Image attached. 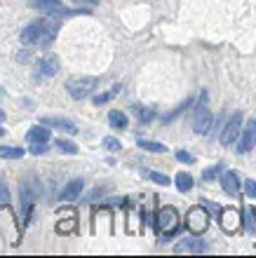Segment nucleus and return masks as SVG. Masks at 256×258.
I'll list each match as a JSON object with an SVG mask.
<instances>
[{"label": "nucleus", "instance_id": "nucleus-8", "mask_svg": "<svg viewBox=\"0 0 256 258\" xmlns=\"http://www.w3.org/2000/svg\"><path fill=\"white\" fill-rule=\"evenodd\" d=\"M35 197H38V185L35 181H24L21 183V211H24V225L28 223L31 218V209L35 204Z\"/></svg>", "mask_w": 256, "mask_h": 258}, {"label": "nucleus", "instance_id": "nucleus-2", "mask_svg": "<svg viewBox=\"0 0 256 258\" xmlns=\"http://www.w3.org/2000/svg\"><path fill=\"white\" fill-rule=\"evenodd\" d=\"M179 211L174 209V207H162L160 211H158V221H153V228L158 232H160V237L169 239L174 237L176 232H179Z\"/></svg>", "mask_w": 256, "mask_h": 258}, {"label": "nucleus", "instance_id": "nucleus-17", "mask_svg": "<svg viewBox=\"0 0 256 258\" xmlns=\"http://www.w3.org/2000/svg\"><path fill=\"white\" fill-rule=\"evenodd\" d=\"M26 139L31 143H47L49 141V127L47 124H40V127H31L28 129Z\"/></svg>", "mask_w": 256, "mask_h": 258}, {"label": "nucleus", "instance_id": "nucleus-26", "mask_svg": "<svg viewBox=\"0 0 256 258\" xmlns=\"http://www.w3.org/2000/svg\"><path fill=\"white\" fill-rule=\"evenodd\" d=\"M118 92H120V85H115L111 92H106V94H99V96H94V103L96 106H101V103H106V101H111L113 96H118Z\"/></svg>", "mask_w": 256, "mask_h": 258}, {"label": "nucleus", "instance_id": "nucleus-10", "mask_svg": "<svg viewBox=\"0 0 256 258\" xmlns=\"http://www.w3.org/2000/svg\"><path fill=\"white\" fill-rule=\"evenodd\" d=\"M240 223H242V216H240L237 209H223L221 214H219V225H221V230L228 232V235L240 230Z\"/></svg>", "mask_w": 256, "mask_h": 258}, {"label": "nucleus", "instance_id": "nucleus-12", "mask_svg": "<svg viewBox=\"0 0 256 258\" xmlns=\"http://www.w3.org/2000/svg\"><path fill=\"white\" fill-rule=\"evenodd\" d=\"M221 188L223 192H228L230 197H237L240 195V178H237L235 171H226L221 176Z\"/></svg>", "mask_w": 256, "mask_h": 258}, {"label": "nucleus", "instance_id": "nucleus-1", "mask_svg": "<svg viewBox=\"0 0 256 258\" xmlns=\"http://www.w3.org/2000/svg\"><path fill=\"white\" fill-rule=\"evenodd\" d=\"M0 237L12 246H17L21 239V225L14 218V211L10 209V204L0 207Z\"/></svg>", "mask_w": 256, "mask_h": 258}, {"label": "nucleus", "instance_id": "nucleus-7", "mask_svg": "<svg viewBox=\"0 0 256 258\" xmlns=\"http://www.w3.org/2000/svg\"><path fill=\"white\" fill-rule=\"evenodd\" d=\"M209 127H212V113L207 110V92H202L200 106L195 108V117H193V129L197 134H207Z\"/></svg>", "mask_w": 256, "mask_h": 258}, {"label": "nucleus", "instance_id": "nucleus-11", "mask_svg": "<svg viewBox=\"0 0 256 258\" xmlns=\"http://www.w3.org/2000/svg\"><path fill=\"white\" fill-rule=\"evenodd\" d=\"M254 146H256V120H249V124H247V127H244V132H242V139H240L237 153H240V155H244V153H249Z\"/></svg>", "mask_w": 256, "mask_h": 258}, {"label": "nucleus", "instance_id": "nucleus-15", "mask_svg": "<svg viewBox=\"0 0 256 258\" xmlns=\"http://www.w3.org/2000/svg\"><path fill=\"white\" fill-rule=\"evenodd\" d=\"M101 225H106L108 232H113V223H111V211H108V209L94 211V232H96V235H101V232H104Z\"/></svg>", "mask_w": 256, "mask_h": 258}, {"label": "nucleus", "instance_id": "nucleus-35", "mask_svg": "<svg viewBox=\"0 0 256 258\" xmlns=\"http://www.w3.org/2000/svg\"><path fill=\"white\" fill-rule=\"evenodd\" d=\"M75 3H87V5H96V0H75Z\"/></svg>", "mask_w": 256, "mask_h": 258}, {"label": "nucleus", "instance_id": "nucleus-32", "mask_svg": "<svg viewBox=\"0 0 256 258\" xmlns=\"http://www.w3.org/2000/svg\"><path fill=\"white\" fill-rule=\"evenodd\" d=\"M176 160H181V162H186V164H193V155L186 153V150H176Z\"/></svg>", "mask_w": 256, "mask_h": 258}, {"label": "nucleus", "instance_id": "nucleus-29", "mask_svg": "<svg viewBox=\"0 0 256 258\" xmlns=\"http://www.w3.org/2000/svg\"><path fill=\"white\" fill-rule=\"evenodd\" d=\"M219 171H221V164H214V167H209V169L202 171V178L204 181H212V178L219 176Z\"/></svg>", "mask_w": 256, "mask_h": 258}, {"label": "nucleus", "instance_id": "nucleus-3", "mask_svg": "<svg viewBox=\"0 0 256 258\" xmlns=\"http://www.w3.org/2000/svg\"><path fill=\"white\" fill-rule=\"evenodd\" d=\"M99 87V78H92V75H80V78H71L66 82V89L68 94L73 96V99H87L94 89Z\"/></svg>", "mask_w": 256, "mask_h": 258}, {"label": "nucleus", "instance_id": "nucleus-31", "mask_svg": "<svg viewBox=\"0 0 256 258\" xmlns=\"http://www.w3.org/2000/svg\"><path fill=\"white\" fill-rule=\"evenodd\" d=\"M0 202L10 204V190H7V185H5V181H3V176H0Z\"/></svg>", "mask_w": 256, "mask_h": 258}, {"label": "nucleus", "instance_id": "nucleus-20", "mask_svg": "<svg viewBox=\"0 0 256 258\" xmlns=\"http://www.w3.org/2000/svg\"><path fill=\"white\" fill-rule=\"evenodd\" d=\"M136 146L148 150V153H167V146H162L158 141H148V139H136Z\"/></svg>", "mask_w": 256, "mask_h": 258}, {"label": "nucleus", "instance_id": "nucleus-24", "mask_svg": "<svg viewBox=\"0 0 256 258\" xmlns=\"http://www.w3.org/2000/svg\"><path fill=\"white\" fill-rule=\"evenodd\" d=\"M73 230H75V218H73V214H71L66 221H59V223H57V232H59V235H71Z\"/></svg>", "mask_w": 256, "mask_h": 258}, {"label": "nucleus", "instance_id": "nucleus-4", "mask_svg": "<svg viewBox=\"0 0 256 258\" xmlns=\"http://www.w3.org/2000/svg\"><path fill=\"white\" fill-rule=\"evenodd\" d=\"M45 33L52 38L54 33V26L49 21H33V24H28L24 31H21V42H42L45 40Z\"/></svg>", "mask_w": 256, "mask_h": 258}, {"label": "nucleus", "instance_id": "nucleus-37", "mask_svg": "<svg viewBox=\"0 0 256 258\" xmlns=\"http://www.w3.org/2000/svg\"><path fill=\"white\" fill-rule=\"evenodd\" d=\"M3 134H5V129H3V127H0V136H3Z\"/></svg>", "mask_w": 256, "mask_h": 258}, {"label": "nucleus", "instance_id": "nucleus-9", "mask_svg": "<svg viewBox=\"0 0 256 258\" xmlns=\"http://www.w3.org/2000/svg\"><path fill=\"white\" fill-rule=\"evenodd\" d=\"M242 120H244V115L240 110L230 115V120L226 122V127H223V132H221V146H233V143H235L237 134H240V129H242Z\"/></svg>", "mask_w": 256, "mask_h": 258}, {"label": "nucleus", "instance_id": "nucleus-27", "mask_svg": "<svg viewBox=\"0 0 256 258\" xmlns=\"http://www.w3.org/2000/svg\"><path fill=\"white\" fill-rule=\"evenodd\" d=\"M146 176H148L150 181H155V183H160V185H169V178L165 176V174H160V171H146Z\"/></svg>", "mask_w": 256, "mask_h": 258}, {"label": "nucleus", "instance_id": "nucleus-18", "mask_svg": "<svg viewBox=\"0 0 256 258\" xmlns=\"http://www.w3.org/2000/svg\"><path fill=\"white\" fill-rule=\"evenodd\" d=\"M174 251L176 253H186V251L200 253V251H207V244H202L200 239H186V242H181V244H176Z\"/></svg>", "mask_w": 256, "mask_h": 258}, {"label": "nucleus", "instance_id": "nucleus-6", "mask_svg": "<svg viewBox=\"0 0 256 258\" xmlns=\"http://www.w3.org/2000/svg\"><path fill=\"white\" fill-rule=\"evenodd\" d=\"M31 7H35V10H42V12L47 14H64V17H68V14H89L87 10H71V7H66L61 0H31Z\"/></svg>", "mask_w": 256, "mask_h": 258}, {"label": "nucleus", "instance_id": "nucleus-34", "mask_svg": "<svg viewBox=\"0 0 256 258\" xmlns=\"http://www.w3.org/2000/svg\"><path fill=\"white\" fill-rule=\"evenodd\" d=\"M31 150H33L35 155H42V153H47V146H45V143H35Z\"/></svg>", "mask_w": 256, "mask_h": 258}, {"label": "nucleus", "instance_id": "nucleus-13", "mask_svg": "<svg viewBox=\"0 0 256 258\" xmlns=\"http://www.w3.org/2000/svg\"><path fill=\"white\" fill-rule=\"evenodd\" d=\"M82 188H85V183H82L80 178H73V181H71V183H66V188L61 190L59 200H61V202H73V200H78V197H80Z\"/></svg>", "mask_w": 256, "mask_h": 258}, {"label": "nucleus", "instance_id": "nucleus-25", "mask_svg": "<svg viewBox=\"0 0 256 258\" xmlns=\"http://www.w3.org/2000/svg\"><path fill=\"white\" fill-rule=\"evenodd\" d=\"M57 148H59L61 153H68V155H75V153H78V146H75L73 141H66V139H57Z\"/></svg>", "mask_w": 256, "mask_h": 258}, {"label": "nucleus", "instance_id": "nucleus-16", "mask_svg": "<svg viewBox=\"0 0 256 258\" xmlns=\"http://www.w3.org/2000/svg\"><path fill=\"white\" fill-rule=\"evenodd\" d=\"M57 71H59L57 56H45L40 61V66H38V75H40V78H52V75H57Z\"/></svg>", "mask_w": 256, "mask_h": 258}, {"label": "nucleus", "instance_id": "nucleus-5", "mask_svg": "<svg viewBox=\"0 0 256 258\" xmlns=\"http://www.w3.org/2000/svg\"><path fill=\"white\" fill-rule=\"evenodd\" d=\"M186 228H188L193 235H202L209 228V211L204 207H193L186 214Z\"/></svg>", "mask_w": 256, "mask_h": 258}, {"label": "nucleus", "instance_id": "nucleus-14", "mask_svg": "<svg viewBox=\"0 0 256 258\" xmlns=\"http://www.w3.org/2000/svg\"><path fill=\"white\" fill-rule=\"evenodd\" d=\"M40 124H47V127H57L61 132H66V134H78V127H75L68 117H42Z\"/></svg>", "mask_w": 256, "mask_h": 258}, {"label": "nucleus", "instance_id": "nucleus-30", "mask_svg": "<svg viewBox=\"0 0 256 258\" xmlns=\"http://www.w3.org/2000/svg\"><path fill=\"white\" fill-rule=\"evenodd\" d=\"M242 190L247 192V197H251V200H254V197H256V181H251V178H249V181H244Z\"/></svg>", "mask_w": 256, "mask_h": 258}, {"label": "nucleus", "instance_id": "nucleus-21", "mask_svg": "<svg viewBox=\"0 0 256 258\" xmlns=\"http://www.w3.org/2000/svg\"><path fill=\"white\" fill-rule=\"evenodd\" d=\"M108 122H111V127L125 129L127 127V115L120 113V110H111V113H108Z\"/></svg>", "mask_w": 256, "mask_h": 258}, {"label": "nucleus", "instance_id": "nucleus-23", "mask_svg": "<svg viewBox=\"0 0 256 258\" xmlns=\"http://www.w3.org/2000/svg\"><path fill=\"white\" fill-rule=\"evenodd\" d=\"M0 157H5V160H19V157H24V148H12V146H0Z\"/></svg>", "mask_w": 256, "mask_h": 258}, {"label": "nucleus", "instance_id": "nucleus-33", "mask_svg": "<svg viewBox=\"0 0 256 258\" xmlns=\"http://www.w3.org/2000/svg\"><path fill=\"white\" fill-rule=\"evenodd\" d=\"M136 113H139V117H141L143 122H148L150 117L155 115V110H148V108H136Z\"/></svg>", "mask_w": 256, "mask_h": 258}, {"label": "nucleus", "instance_id": "nucleus-28", "mask_svg": "<svg viewBox=\"0 0 256 258\" xmlns=\"http://www.w3.org/2000/svg\"><path fill=\"white\" fill-rule=\"evenodd\" d=\"M104 146H106V150H111V153H118V150L122 148V143L118 141V139H113V136H106V139H104Z\"/></svg>", "mask_w": 256, "mask_h": 258}, {"label": "nucleus", "instance_id": "nucleus-22", "mask_svg": "<svg viewBox=\"0 0 256 258\" xmlns=\"http://www.w3.org/2000/svg\"><path fill=\"white\" fill-rule=\"evenodd\" d=\"M244 225H247V232L256 237V209L254 207H247V209H244Z\"/></svg>", "mask_w": 256, "mask_h": 258}, {"label": "nucleus", "instance_id": "nucleus-36", "mask_svg": "<svg viewBox=\"0 0 256 258\" xmlns=\"http://www.w3.org/2000/svg\"><path fill=\"white\" fill-rule=\"evenodd\" d=\"M3 117H5V113H3V108H0V120H3Z\"/></svg>", "mask_w": 256, "mask_h": 258}, {"label": "nucleus", "instance_id": "nucleus-19", "mask_svg": "<svg viewBox=\"0 0 256 258\" xmlns=\"http://www.w3.org/2000/svg\"><path fill=\"white\" fill-rule=\"evenodd\" d=\"M174 183H176V188H179L181 192H188L190 188H193V176H190L188 171H179L176 178H174Z\"/></svg>", "mask_w": 256, "mask_h": 258}]
</instances>
